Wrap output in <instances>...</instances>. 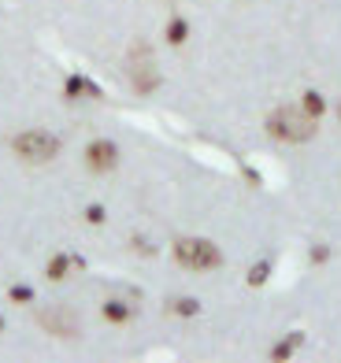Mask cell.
<instances>
[{
    "label": "cell",
    "mask_w": 341,
    "mask_h": 363,
    "mask_svg": "<svg viewBox=\"0 0 341 363\" xmlns=\"http://www.w3.org/2000/svg\"><path fill=\"white\" fill-rule=\"evenodd\" d=\"M267 130L279 141H289V145H301L315 134V115H308L301 108H279L267 119Z\"/></svg>",
    "instance_id": "obj_1"
},
{
    "label": "cell",
    "mask_w": 341,
    "mask_h": 363,
    "mask_svg": "<svg viewBox=\"0 0 341 363\" xmlns=\"http://www.w3.org/2000/svg\"><path fill=\"white\" fill-rule=\"evenodd\" d=\"M174 259L189 271H208V267H219L223 256L212 241H201V238H182L174 245Z\"/></svg>",
    "instance_id": "obj_2"
},
{
    "label": "cell",
    "mask_w": 341,
    "mask_h": 363,
    "mask_svg": "<svg viewBox=\"0 0 341 363\" xmlns=\"http://www.w3.org/2000/svg\"><path fill=\"white\" fill-rule=\"evenodd\" d=\"M15 152L30 163H48L56 152H60V141L52 134H45V130H30V134H19L15 138Z\"/></svg>",
    "instance_id": "obj_3"
},
{
    "label": "cell",
    "mask_w": 341,
    "mask_h": 363,
    "mask_svg": "<svg viewBox=\"0 0 341 363\" xmlns=\"http://www.w3.org/2000/svg\"><path fill=\"white\" fill-rule=\"evenodd\" d=\"M116 160H119V152H116V145H111V141H93L89 152H86L89 171H96V174H108L111 167H116Z\"/></svg>",
    "instance_id": "obj_4"
},
{
    "label": "cell",
    "mask_w": 341,
    "mask_h": 363,
    "mask_svg": "<svg viewBox=\"0 0 341 363\" xmlns=\"http://www.w3.org/2000/svg\"><path fill=\"white\" fill-rule=\"evenodd\" d=\"M304 108H308V115H319V111H323V104H319V96H315V93H308V96H304Z\"/></svg>",
    "instance_id": "obj_5"
},
{
    "label": "cell",
    "mask_w": 341,
    "mask_h": 363,
    "mask_svg": "<svg viewBox=\"0 0 341 363\" xmlns=\"http://www.w3.org/2000/svg\"><path fill=\"white\" fill-rule=\"evenodd\" d=\"M63 271H67V259H63V256H56V263L48 267V274H52V278H60Z\"/></svg>",
    "instance_id": "obj_6"
},
{
    "label": "cell",
    "mask_w": 341,
    "mask_h": 363,
    "mask_svg": "<svg viewBox=\"0 0 341 363\" xmlns=\"http://www.w3.org/2000/svg\"><path fill=\"white\" fill-rule=\"evenodd\" d=\"M264 278H267V267H264V263H259V267L252 271V278H249V282H252V286H259V282H264Z\"/></svg>",
    "instance_id": "obj_7"
},
{
    "label": "cell",
    "mask_w": 341,
    "mask_h": 363,
    "mask_svg": "<svg viewBox=\"0 0 341 363\" xmlns=\"http://www.w3.org/2000/svg\"><path fill=\"white\" fill-rule=\"evenodd\" d=\"M182 38H186V26L174 23V26H171V41H182Z\"/></svg>",
    "instance_id": "obj_8"
},
{
    "label": "cell",
    "mask_w": 341,
    "mask_h": 363,
    "mask_svg": "<svg viewBox=\"0 0 341 363\" xmlns=\"http://www.w3.org/2000/svg\"><path fill=\"white\" fill-rule=\"evenodd\" d=\"M108 315H111V319H116V323H123V315H126V311H123L119 304H108Z\"/></svg>",
    "instance_id": "obj_9"
}]
</instances>
